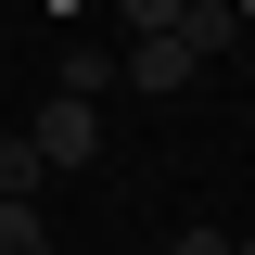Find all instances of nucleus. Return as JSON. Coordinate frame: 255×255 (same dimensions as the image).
I'll return each instance as SVG.
<instances>
[{
  "mask_svg": "<svg viewBox=\"0 0 255 255\" xmlns=\"http://www.w3.org/2000/svg\"><path fill=\"white\" fill-rule=\"evenodd\" d=\"M26 140H38V166H51V179H64V166H90L102 153V102H38V115H26Z\"/></svg>",
  "mask_w": 255,
  "mask_h": 255,
  "instance_id": "f257e3e1",
  "label": "nucleus"
},
{
  "mask_svg": "<svg viewBox=\"0 0 255 255\" xmlns=\"http://www.w3.org/2000/svg\"><path fill=\"white\" fill-rule=\"evenodd\" d=\"M204 64L179 51V38H115V90H140V102H179Z\"/></svg>",
  "mask_w": 255,
  "mask_h": 255,
  "instance_id": "f03ea898",
  "label": "nucleus"
},
{
  "mask_svg": "<svg viewBox=\"0 0 255 255\" xmlns=\"http://www.w3.org/2000/svg\"><path fill=\"white\" fill-rule=\"evenodd\" d=\"M115 90V38H77V51H64V102H102Z\"/></svg>",
  "mask_w": 255,
  "mask_h": 255,
  "instance_id": "7ed1b4c3",
  "label": "nucleus"
},
{
  "mask_svg": "<svg viewBox=\"0 0 255 255\" xmlns=\"http://www.w3.org/2000/svg\"><path fill=\"white\" fill-rule=\"evenodd\" d=\"M0 255H51V217H38L26 191H0Z\"/></svg>",
  "mask_w": 255,
  "mask_h": 255,
  "instance_id": "20e7f679",
  "label": "nucleus"
},
{
  "mask_svg": "<svg viewBox=\"0 0 255 255\" xmlns=\"http://www.w3.org/2000/svg\"><path fill=\"white\" fill-rule=\"evenodd\" d=\"M0 191H26V204H38V191H51V166H38V140H26V128L0 140Z\"/></svg>",
  "mask_w": 255,
  "mask_h": 255,
  "instance_id": "39448f33",
  "label": "nucleus"
},
{
  "mask_svg": "<svg viewBox=\"0 0 255 255\" xmlns=\"http://www.w3.org/2000/svg\"><path fill=\"white\" fill-rule=\"evenodd\" d=\"M115 13H128V38H166L179 26V0H115Z\"/></svg>",
  "mask_w": 255,
  "mask_h": 255,
  "instance_id": "423d86ee",
  "label": "nucleus"
},
{
  "mask_svg": "<svg viewBox=\"0 0 255 255\" xmlns=\"http://www.w3.org/2000/svg\"><path fill=\"white\" fill-rule=\"evenodd\" d=\"M166 255H230V230H166Z\"/></svg>",
  "mask_w": 255,
  "mask_h": 255,
  "instance_id": "0eeeda50",
  "label": "nucleus"
},
{
  "mask_svg": "<svg viewBox=\"0 0 255 255\" xmlns=\"http://www.w3.org/2000/svg\"><path fill=\"white\" fill-rule=\"evenodd\" d=\"M230 255H255V230H230Z\"/></svg>",
  "mask_w": 255,
  "mask_h": 255,
  "instance_id": "6e6552de",
  "label": "nucleus"
}]
</instances>
